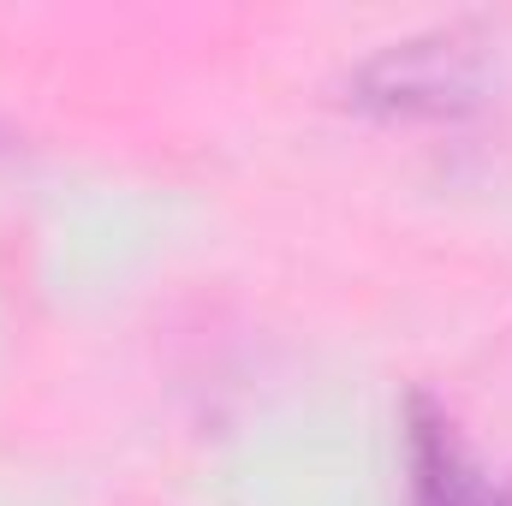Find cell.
I'll use <instances>...</instances> for the list:
<instances>
[{
    "instance_id": "3957f363",
    "label": "cell",
    "mask_w": 512,
    "mask_h": 506,
    "mask_svg": "<svg viewBox=\"0 0 512 506\" xmlns=\"http://www.w3.org/2000/svg\"><path fill=\"white\" fill-rule=\"evenodd\" d=\"M501 506H512V495H501Z\"/></svg>"
},
{
    "instance_id": "7a4b0ae2",
    "label": "cell",
    "mask_w": 512,
    "mask_h": 506,
    "mask_svg": "<svg viewBox=\"0 0 512 506\" xmlns=\"http://www.w3.org/2000/svg\"><path fill=\"white\" fill-rule=\"evenodd\" d=\"M411 495L417 506H501V495L471 471L453 423L429 399H411Z\"/></svg>"
},
{
    "instance_id": "6da1fadb",
    "label": "cell",
    "mask_w": 512,
    "mask_h": 506,
    "mask_svg": "<svg viewBox=\"0 0 512 506\" xmlns=\"http://www.w3.org/2000/svg\"><path fill=\"white\" fill-rule=\"evenodd\" d=\"M483 78H489V30L441 24L387 42L376 60H364L352 78V102L376 114H459L483 96Z\"/></svg>"
}]
</instances>
